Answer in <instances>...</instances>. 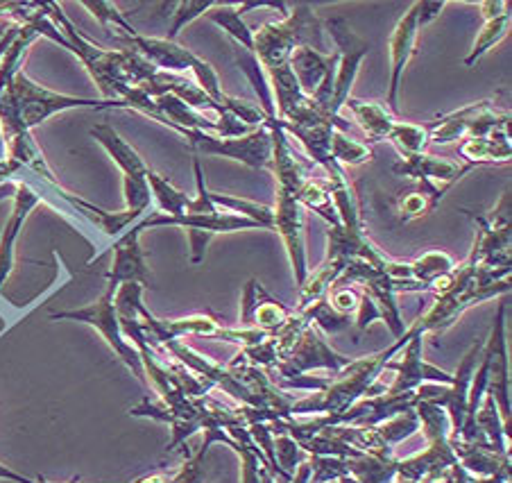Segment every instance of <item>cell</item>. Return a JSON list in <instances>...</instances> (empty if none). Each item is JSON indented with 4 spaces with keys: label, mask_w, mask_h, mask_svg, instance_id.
I'll return each mask as SVG.
<instances>
[{
    "label": "cell",
    "mask_w": 512,
    "mask_h": 483,
    "mask_svg": "<svg viewBox=\"0 0 512 483\" xmlns=\"http://www.w3.org/2000/svg\"><path fill=\"white\" fill-rule=\"evenodd\" d=\"M272 440H275V459L279 470L293 477L297 465L304 461V452L297 440L290 438L288 434H272Z\"/></svg>",
    "instance_id": "42"
},
{
    "label": "cell",
    "mask_w": 512,
    "mask_h": 483,
    "mask_svg": "<svg viewBox=\"0 0 512 483\" xmlns=\"http://www.w3.org/2000/svg\"><path fill=\"white\" fill-rule=\"evenodd\" d=\"M309 481H311V463H309V456H306V459L297 465L293 479L288 483H309Z\"/></svg>",
    "instance_id": "46"
},
{
    "label": "cell",
    "mask_w": 512,
    "mask_h": 483,
    "mask_svg": "<svg viewBox=\"0 0 512 483\" xmlns=\"http://www.w3.org/2000/svg\"><path fill=\"white\" fill-rule=\"evenodd\" d=\"M411 338L401 350L392 357L383 372H392V381L386 386L383 393H408L417 391L422 384H442L449 386L454 375L431 366L429 361H424V332L417 327V322L411 327Z\"/></svg>",
    "instance_id": "14"
},
{
    "label": "cell",
    "mask_w": 512,
    "mask_h": 483,
    "mask_svg": "<svg viewBox=\"0 0 512 483\" xmlns=\"http://www.w3.org/2000/svg\"><path fill=\"white\" fill-rule=\"evenodd\" d=\"M510 35V12L508 14H501V16H492V19H483L481 25V32L479 37H476V44L472 48V53L465 57V66H476L483 59V55L488 53L490 48H494Z\"/></svg>",
    "instance_id": "35"
},
{
    "label": "cell",
    "mask_w": 512,
    "mask_h": 483,
    "mask_svg": "<svg viewBox=\"0 0 512 483\" xmlns=\"http://www.w3.org/2000/svg\"><path fill=\"white\" fill-rule=\"evenodd\" d=\"M91 137L107 150V155L114 159V164L118 168H121L123 193L127 202L125 209L145 216V211L152 207V193L148 186V166H145L139 152H136L109 123L93 125Z\"/></svg>",
    "instance_id": "12"
},
{
    "label": "cell",
    "mask_w": 512,
    "mask_h": 483,
    "mask_svg": "<svg viewBox=\"0 0 512 483\" xmlns=\"http://www.w3.org/2000/svg\"><path fill=\"white\" fill-rule=\"evenodd\" d=\"M336 284H340V286H361L363 291L374 300V304H377V309L381 313V320L386 322V327L390 329L392 338L399 341V338L406 334V325H404V320H401L399 304L395 300L397 279H392L386 273V270L372 266L363 259H352L345 266L343 275L338 277Z\"/></svg>",
    "instance_id": "16"
},
{
    "label": "cell",
    "mask_w": 512,
    "mask_h": 483,
    "mask_svg": "<svg viewBox=\"0 0 512 483\" xmlns=\"http://www.w3.org/2000/svg\"><path fill=\"white\" fill-rule=\"evenodd\" d=\"M141 234L150 227H186L191 241V264L200 266L207 257V245L216 234L243 232V230H263L254 220L232 214V211H213V214H182V216H164L159 211H150L139 223H134Z\"/></svg>",
    "instance_id": "9"
},
{
    "label": "cell",
    "mask_w": 512,
    "mask_h": 483,
    "mask_svg": "<svg viewBox=\"0 0 512 483\" xmlns=\"http://www.w3.org/2000/svg\"><path fill=\"white\" fill-rule=\"evenodd\" d=\"M331 157L338 166H361L365 161H370L374 157L372 148L368 143L356 141L354 137H349L347 132H334V139H331Z\"/></svg>",
    "instance_id": "37"
},
{
    "label": "cell",
    "mask_w": 512,
    "mask_h": 483,
    "mask_svg": "<svg viewBox=\"0 0 512 483\" xmlns=\"http://www.w3.org/2000/svg\"><path fill=\"white\" fill-rule=\"evenodd\" d=\"M510 273L512 266L494 268L488 275L481 277L479 282L465 288V291L438 295L431 307L417 318V327L422 329L424 336L433 334L435 338H440L467 309H472L485 300L503 298V295L510 293Z\"/></svg>",
    "instance_id": "8"
},
{
    "label": "cell",
    "mask_w": 512,
    "mask_h": 483,
    "mask_svg": "<svg viewBox=\"0 0 512 483\" xmlns=\"http://www.w3.org/2000/svg\"><path fill=\"white\" fill-rule=\"evenodd\" d=\"M272 132V168L277 180L275 207H272V230H275L281 241L286 245L290 266L295 273V284L302 286L304 279L309 277V264H306V248H304V211L297 202V191H300L304 177V166L295 157L290 148L288 134L281 130L277 118H268Z\"/></svg>",
    "instance_id": "1"
},
{
    "label": "cell",
    "mask_w": 512,
    "mask_h": 483,
    "mask_svg": "<svg viewBox=\"0 0 512 483\" xmlns=\"http://www.w3.org/2000/svg\"><path fill=\"white\" fill-rule=\"evenodd\" d=\"M327 300L331 309L343 313L347 318H352L358 309V291H354L352 286H331Z\"/></svg>",
    "instance_id": "43"
},
{
    "label": "cell",
    "mask_w": 512,
    "mask_h": 483,
    "mask_svg": "<svg viewBox=\"0 0 512 483\" xmlns=\"http://www.w3.org/2000/svg\"><path fill=\"white\" fill-rule=\"evenodd\" d=\"M458 155L465 159L469 166H499L510 164L512 146H510V130L494 132L490 139H467L460 143Z\"/></svg>",
    "instance_id": "27"
},
{
    "label": "cell",
    "mask_w": 512,
    "mask_h": 483,
    "mask_svg": "<svg viewBox=\"0 0 512 483\" xmlns=\"http://www.w3.org/2000/svg\"><path fill=\"white\" fill-rule=\"evenodd\" d=\"M424 28L420 21V12H417V3L408 7V12L401 16V21L395 25L390 35V84H388V112L397 114L399 112V87L401 78H404V71L411 59L417 53V37H420V30Z\"/></svg>",
    "instance_id": "20"
},
{
    "label": "cell",
    "mask_w": 512,
    "mask_h": 483,
    "mask_svg": "<svg viewBox=\"0 0 512 483\" xmlns=\"http://www.w3.org/2000/svg\"><path fill=\"white\" fill-rule=\"evenodd\" d=\"M114 295H116V286L107 284L105 291H102V295L96 302H91L82 309L53 311L50 313V318L82 322V325H89L96 329V332L105 338V343L116 352V357L125 363L127 370H132V375L139 379L141 384H148V381H145V370H143L139 350H136V347L127 341L121 332V325H118V316L114 309Z\"/></svg>",
    "instance_id": "10"
},
{
    "label": "cell",
    "mask_w": 512,
    "mask_h": 483,
    "mask_svg": "<svg viewBox=\"0 0 512 483\" xmlns=\"http://www.w3.org/2000/svg\"><path fill=\"white\" fill-rule=\"evenodd\" d=\"M290 318V309L261 286L259 279H250L241 298V327L256 329L263 334H275Z\"/></svg>",
    "instance_id": "22"
},
{
    "label": "cell",
    "mask_w": 512,
    "mask_h": 483,
    "mask_svg": "<svg viewBox=\"0 0 512 483\" xmlns=\"http://www.w3.org/2000/svg\"><path fill=\"white\" fill-rule=\"evenodd\" d=\"M213 5H216V0H200V3H198V0H186V3H175L173 23H170V30H168L166 39L175 41L179 32H182L186 25L207 14Z\"/></svg>",
    "instance_id": "41"
},
{
    "label": "cell",
    "mask_w": 512,
    "mask_h": 483,
    "mask_svg": "<svg viewBox=\"0 0 512 483\" xmlns=\"http://www.w3.org/2000/svg\"><path fill=\"white\" fill-rule=\"evenodd\" d=\"M411 334V327H408L406 334L386 347V350L349 361L343 370L329 377L322 391H315L313 395L304 397V400H295L293 406H290V418H297V415H336L347 411L361 397L379 395L381 388L377 384L383 375V368L408 343Z\"/></svg>",
    "instance_id": "3"
},
{
    "label": "cell",
    "mask_w": 512,
    "mask_h": 483,
    "mask_svg": "<svg viewBox=\"0 0 512 483\" xmlns=\"http://www.w3.org/2000/svg\"><path fill=\"white\" fill-rule=\"evenodd\" d=\"M399 459H377L370 454H358L345 459L347 474L358 483H395Z\"/></svg>",
    "instance_id": "30"
},
{
    "label": "cell",
    "mask_w": 512,
    "mask_h": 483,
    "mask_svg": "<svg viewBox=\"0 0 512 483\" xmlns=\"http://www.w3.org/2000/svg\"><path fill=\"white\" fill-rule=\"evenodd\" d=\"M379 434L383 436V440L395 449V445L404 443L406 438H411L413 434H417L420 431V420H417V413L415 409L413 411H404L395 415V418H390L386 422H381V425H377Z\"/></svg>",
    "instance_id": "39"
},
{
    "label": "cell",
    "mask_w": 512,
    "mask_h": 483,
    "mask_svg": "<svg viewBox=\"0 0 512 483\" xmlns=\"http://www.w3.org/2000/svg\"><path fill=\"white\" fill-rule=\"evenodd\" d=\"M48 16L57 23V28L62 30L68 46L75 57L84 64V69L89 71L93 82L98 84L102 91V100H123L125 93L130 91L134 84L127 78V50H105L98 44H93L82 32L75 28L71 19L64 14L62 5L46 3Z\"/></svg>",
    "instance_id": "5"
},
{
    "label": "cell",
    "mask_w": 512,
    "mask_h": 483,
    "mask_svg": "<svg viewBox=\"0 0 512 483\" xmlns=\"http://www.w3.org/2000/svg\"><path fill=\"white\" fill-rule=\"evenodd\" d=\"M290 71H293L300 89L311 96V93L318 91L320 84L329 78H336V66H338V55L336 53H318L313 48H297L288 59Z\"/></svg>",
    "instance_id": "26"
},
{
    "label": "cell",
    "mask_w": 512,
    "mask_h": 483,
    "mask_svg": "<svg viewBox=\"0 0 512 483\" xmlns=\"http://www.w3.org/2000/svg\"><path fill=\"white\" fill-rule=\"evenodd\" d=\"M123 39L127 46L136 50L141 57L148 59L157 71H166L175 75H182L184 71H193L195 80H198V87L207 93L211 100H216L220 107H225L227 93L223 91V87H220L218 73L213 71V66L209 62H204L202 57L191 53L189 48L179 46L177 41H168L166 37L164 39L143 37L139 32Z\"/></svg>",
    "instance_id": "7"
},
{
    "label": "cell",
    "mask_w": 512,
    "mask_h": 483,
    "mask_svg": "<svg viewBox=\"0 0 512 483\" xmlns=\"http://www.w3.org/2000/svg\"><path fill=\"white\" fill-rule=\"evenodd\" d=\"M476 223L474 248L479 252V264L485 268H508L510 259V191H503L497 207L488 216H472Z\"/></svg>",
    "instance_id": "18"
},
{
    "label": "cell",
    "mask_w": 512,
    "mask_h": 483,
    "mask_svg": "<svg viewBox=\"0 0 512 483\" xmlns=\"http://www.w3.org/2000/svg\"><path fill=\"white\" fill-rule=\"evenodd\" d=\"M324 32H329V37L334 39L336 44V55H338V66H336V80H334V96H331V112L340 116V109L352 93V84L361 69V62L365 55L370 53V44L363 41L356 32L349 28V23L343 16H334V19L324 21Z\"/></svg>",
    "instance_id": "17"
},
{
    "label": "cell",
    "mask_w": 512,
    "mask_h": 483,
    "mask_svg": "<svg viewBox=\"0 0 512 483\" xmlns=\"http://www.w3.org/2000/svg\"><path fill=\"white\" fill-rule=\"evenodd\" d=\"M449 443L460 468L467 470L472 477L510 479V454H499L479 443H467L460 436H451Z\"/></svg>",
    "instance_id": "25"
},
{
    "label": "cell",
    "mask_w": 512,
    "mask_h": 483,
    "mask_svg": "<svg viewBox=\"0 0 512 483\" xmlns=\"http://www.w3.org/2000/svg\"><path fill=\"white\" fill-rule=\"evenodd\" d=\"M345 107L352 112L356 123L361 125V130L365 132L368 141H388L392 125H395L397 121H395V116L388 112L386 105L365 103V100L349 98Z\"/></svg>",
    "instance_id": "28"
},
{
    "label": "cell",
    "mask_w": 512,
    "mask_h": 483,
    "mask_svg": "<svg viewBox=\"0 0 512 483\" xmlns=\"http://www.w3.org/2000/svg\"><path fill=\"white\" fill-rule=\"evenodd\" d=\"M209 200L216 207H225L232 211V214L254 220V223H259L263 227V230H272V207H268V205H259V202L243 200V198L220 196V193H216V191H209Z\"/></svg>",
    "instance_id": "38"
},
{
    "label": "cell",
    "mask_w": 512,
    "mask_h": 483,
    "mask_svg": "<svg viewBox=\"0 0 512 483\" xmlns=\"http://www.w3.org/2000/svg\"><path fill=\"white\" fill-rule=\"evenodd\" d=\"M474 171V166L469 164H454V161L431 157L426 152L411 157H399V161L392 166V173L401 177H411L415 182H429L438 186L442 191H449L451 186L458 184L463 177Z\"/></svg>",
    "instance_id": "23"
},
{
    "label": "cell",
    "mask_w": 512,
    "mask_h": 483,
    "mask_svg": "<svg viewBox=\"0 0 512 483\" xmlns=\"http://www.w3.org/2000/svg\"><path fill=\"white\" fill-rule=\"evenodd\" d=\"M68 109H127L123 100H98L66 96L50 91L34 82L23 69L14 80L0 91V130L3 137L16 132H32L34 127L46 123L50 116L68 112Z\"/></svg>",
    "instance_id": "2"
},
{
    "label": "cell",
    "mask_w": 512,
    "mask_h": 483,
    "mask_svg": "<svg viewBox=\"0 0 512 483\" xmlns=\"http://www.w3.org/2000/svg\"><path fill=\"white\" fill-rule=\"evenodd\" d=\"M141 232L132 225L125 234L118 236L112 243V270L107 273V284L121 286L125 282H139L143 286H150V270L145 264V254L141 248ZM107 250V252H109Z\"/></svg>",
    "instance_id": "24"
},
{
    "label": "cell",
    "mask_w": 512,
    "mask_h": 483,
    "mask_svg": "<svg viewBox=\"0 0 512 483\" xmlns=\"http://www.w3.org/2000/svg\"><path fill=\"white\" fill-rule=\"evenodd\" d=\"M442 198H445V191L438 189V186L429 182H417V189L399 200L397 220L399 223H413V220L429 216L440 205Z\"/></svg>",
    "instance_id": "31"
},
{
    "label": "cell",
    "mask_w": 512,
    "mask_h": 483,
    "mask_svg": "<svg viewBox=\"0 0 512 483\" xmlns=\"http://www.w3.org/2000/svg\"><path fill=\"white\" fill-rule=\"evenodd\" d=\"M182 137L189 141L191 150L198 155H218L234 161L254 171H270L272 168V132L268 121L254 127L252 132L234 139H220L216 134L202 130H184Z\"/></svg>",
    "instance_id": "11"
},
{
    "label": "cell",
    "mask_w": 512,
    "mask_h": 483,
    "mask_svg": "<svg viewBox=\"0 0 512 483\" xmlns=\"http://www.w3.org/2000/svg\"><path fill=\"white\" fill-rule=\"evenodd\" d=\"M354 316H356L354 322H356V332L358 334L365 332V329H370L372 322L381 320V313L377 309V304H374V300L363 291V288L358 291V309H356Z\"/></svg>",
    "instance_id": "44"
},
{
    "label": "cell",
    "mask_w": 512,
    "mask_h": 483,
    "mask_svg": "<svg viewBox=\"0 0 512 483\" xmlns=\"http://www.w3.org/2000/svg\"><path fill=\"white\" fill-rule=\"evenodd\" d=\"M472 483H510V479H503V477H483V479H479V477H474Z\"/></svg>",
    "instance_id": "47"
},
{
    "label": "cell",
    "mask_w": 512,
    "mask_h": 483,
    "mask_svg": "<svg viewBox=\"0 0 512 483\" xmlns=\"http://www.w3.org/2000/svg\"><path fill=\"white\" fill-rule=\"evenodd\" d=\"M309 483H315V481H313V479H311V481H309Z\"/></svg>",
    "instance_id": "49"
},
{
    "label": "cell",
    "mask_w": 512,
    "mask_h": 483,
    "mask_svg": "<svg viewBox=\"0 0 512 483\" xmlns=\"http://www.w3.org/2000/svg\"><path fill=\"white\" fill-rule=\"evenodd\" d=\"M297 202L302 209H311L313 214H318L322 220H327L329 227H338V209L331 198V191L327 186V180H304L300 191H297Z\"/></svg>",
    "instance_id": "32"
},
{
    "label": "cell",
    "mask_w": 512,
    "mask_h": 483,
    "mask_svg": "<svg viewBox=\"0 0 512 483\" xmlns=\"http://www.w3.org/2000/svg\"><path fill=\"white\" fill-rule=\"evenodd\" d=\"M297 48H313L327 55L324 21L311 5H290L281 21L266 23L254 32V57L263 71L286 66Z\"/></svg>",
    "instance_id": "4"
},
{
    "label": "cell",
    "mask_w": 512,
    "mask_h": 483,
    "mask_svg": "<svg viewBox=\"0 0 512 483\" xmlns=\"http://www.w3.org/2000/svg\"><path fill=\"white\" fill-rule=\"evenodd\" d=\"M454 266L456 264L451 261L449 254L440 250H431L422 254L420 259H415L408 264V279L415 284H420L422 291H429V286L435 282V279L447 275Z\"/></svg>",
    "instance_id": "34"
},
{
    "label": "cell",
    "mask_w": 512,
    "mask_h": 483,
    "mask_svg": "<svg viewBox=\"0 0 512 483\" xmlns=\"http://www.w3.org/2000/svg\"><path fill=\"white\" fill-rule=\"evenodd\" d=\"M483 352L488 354V393L497 404L503 425L510 431V372H508V343H506V302H499L497 318L490 336L485 338Z\"/></svg>",
    "instance_id": "19"
},
{
    "label": "cell",
    "mask_w": 512,
    "mask_h": 483,
    "mask_svg": "<svg viewBox=\"0 0 512 483\" xmlns=\"http://www.w3.org/2000/svg\"><path fill=\"white\" fill-rule=\"evenodd\" d=\"M148 186L152 193V202H157L159 207V214L173 216V218L186 214V209L191 205V198L186 196L184 191H179L177 186H173V182H170L168 177L150 171L148 168Z\"/></svg>",
    "instance_id": "33"
},
{
    "label": "cell",
    "mask_w": 512,
    "mask_h": 483,
    "mask_svg": "<svg viewBox=\"0 0 512 483\" xmlns=\"http://www.w3.org/2000/svg\"><path fill=\"white\" fill-rule=\"evenodd\" d=\"M84 10H89L96 19L100 21V25H105V28H116L121 30L123 37H130L136 35V28L134 25L125 19L123 12L118 10L114 3H109V0H82L80 3Z\"/></svg>",
    "instance_id": "40"
},
{
    "label": "cell",
    "mask_w": 512,
    "mask_h": 483,
    "mask_svg": "<svg viewBox=\"0 0 512 483\" xmlns=\"http://www.w3.org/2000/svg\"><path fill=\"white\" fill-rule=\"evenodd\" d=\"M0 479L14 481V483H41L39 479H30V477H25V474L14 472L12 468H7V465H3V463H0Z\"/></svg>",
    "instance_id": "45"
},
{
    "label": "cell",
    "mask_w": 512,
    "mask_h": 483,
    "mask_svg": "<svg viewBox=\"0 0 512 483\" xmlns=\"http://www.w3.org/2000/svg\"><path fill=\"white\" fill-rule=\"evenodd\" d=\"M426 127H429V143L435 146H447L460 139H490L494 132L510 130V112H497L492 96L454 114L440 116L438 121L426 123Z\"/></svg>",
    "instance_id": "13"
},
{
    "label": "cell",
    "mask_w": 512,
    "mask_h": 483,
    "mask_svg": "<svg viewBox=\"0 0 512 483\" xmlns=\"http://www.w3.org/2000/svg\"><path fill=\"white\" fill-rule=\"evenodd\" d=\"M352 359L343 357V354L336 352L327 341H324L320 329L315 325H309L297 338L295 345L290 347L288 354L281 359L275 368L270 370L277 372V377L286 388H302V391H322L327 386L329 379H318V377H306V372L311 370H329L331 377L336 375L338 370H343Z\"/></svg>",
    "instance_id": "6"
},
{
    "label": "cell",
    "mask_w": 512,
    "mask_h": 483,
    "mask_svg": "<svg viewBox=\"0 0 512 483\" xmlns=\"http://www.w3.org/2000/svg\"><path fill=\"white\" fill-rule=\"evenodd\" d=\"M388 141L397 148L399 157L420 155L429 146V127L413 123H395L388 134Z\"/></svg>",
    "instance_id": "36"
},
{
    "label": "cell",
    "mask_w": 512,
    "mask_h": 483,
    "mask_svg": "<svg viewBox=\"0 0 512 483\" xmlns=\"http://www.w3.org/2000/svg\"><path fill=\"white\" fill-rule=\"evenodd\" d=\"M334 483H358V481L352 479V477H343V479H338V481H334Z\"/></svg>",
    "instance_id": "48"
},
{
    "label": "cell",
    "mask_w": 512,
    "mask_h": 483,
    "mask_svg": "<svg viewBox=\"0 0 512 483\" xmlns=\"http://www.w3.org/2000/svg\"><path fill=\"white\" fill-rule=\"evenodd\" d=\"M234 55H236V64L241 66L245 78L252 84L256 98H259V107L266 112L268 118H277V107H275V98H272L268 75L259 64V59H256L250 50H245L241 46H234Z\"/></svg>",
    "instance_id": "29"
},
{
    "label": "cell",
    "mask_w": 512,
    "mask_h": 483,
    "mask_svg": "<svg viewBox=\"0 0 512 483\" xmlns=\"http://www.w3.org/2000/svg\"><path fill=\"white\" fill-rule=\"evenodd\" d=\"M483 343H485V338H479V341H474V345L469 347L449 386L422 384L415 391L417 402H431L435 406H440V409H445L447 418H449L451 436H458L460 429H463V425H465L469 384H472V377H474L476 363H479V357H481Z\"/></svg>",
    "instance_id": "15"
},
{
    "label": "cell",
    "mask_w": 512,
    "mask_h": 483,
    "mask_svg": "<svg viewBox=\"0 0 512 483\" xmlns=\"http://www.w3.org/2000/svg\"><path fill=\"white\" fill-rule=\"evenodd\" d=\"M41 202H46L44 193L34 191L32 186L23 180L16 182L12 214L7 218L3 234H0V291H3V284L7 282V277L12 275V270L16 266V241H19L25 220L30 218L32 211L37 209Z\"/></svg>",
    "instance_id": "21"
}]
</instances>
